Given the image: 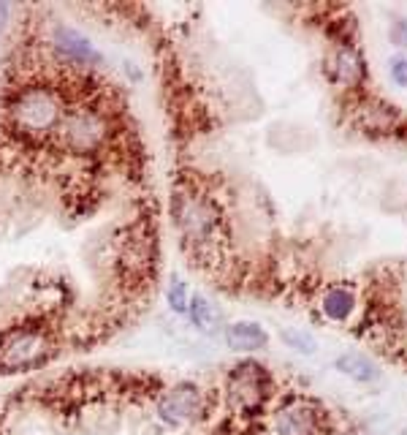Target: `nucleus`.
<instances>
[{"mask_svg":"<svg viewBox=\"0 0 407 435\" xmlns=\"http://www.w3.org/2000/svg\"><path fill=\"white\" fill-rule=\"evenodd\" d=\"M57 145L60 150L74 158L103 153V147L112 139V120L109 112L98 103H74L66 109L63 123L57 128Z\"/></svg>","mask_w":407,"mask_h":435,"instance_id":"f03ea898","label":"nucleus"},{"mask_svg":"<svg viewBox=\"0 0 407 435\" xmlns=\"http://www.w3.org/2000/svg\"><path fill=\"white\" fill-rule=\"evenodd\" d=\"M282 340L288 343V348H293L299 354H315L318 351V340L305 330H282Z\"/></svg>","mask_w":407,"mask_h":435,"instance_id":"4468645a","label":"nucleus"},{"mask_svg":"<svg viewBox=\"0 0 407 435\" xmlns=\"http://www.w3.org/2000/svg\"><path fill=\"white\" fill-rule=\"evenodd\" d=\"M331 71L334 79L348 84V87H358L364 77H367V68H364V60L353 47H342V50L334 54V63H331Z\"/></svg>","mask_w":407,"mask_h":435,"instance_id":"9d476101","label":"nucleus"},{"mask_svg":"<svg viewBox=\"0 0 407 435\" xmlns=\"http://www.w3.org/2000/svg\"><path fill=\"white\" fill-rule=\"evenodd\" d=\"M315 433H318V413L305 400L288 403V406H282L272 416V435H315Z\"/></svg>","mask_w":407,"mask_h":435,"instance_id":"6e6552de","label":"nucleus"},{"mask_svg":"<svg viewBox=\"0 0 407 435\" xmlns=\"http://www.w3.org/2000/svg\"><path fill=\"white\" fill-rule=\"evenodd\" d=\"M52 354H54L52 334L36 324L14 327L0 337V370H6V373L41 367Z\"/></svg>","mask_w":407,"mask_h":435,"instance_id":"20e7f679","label":"nucleus"},{"mask_svg":"<svg viewBox=\"0 0 407 435\" xmlns=\"http://www.w3.org/2000/svg\"><path fill=\"white\" fill-rule=\"evenodd\" d=\"M391 79L399 87H407V57H394L391 60Z\"/></svg>","mask_w":407,"mask_h":435,"instance_id":"dca6fc26","label":"nucleus"},{"mask_svg":"<svg viewBox=\"0 0 407 435\" xmlns=\"http://www.w3.org/2000/svg\"><path fill=\"white\" fill-rule=\"evenodd\" d=\"M8 14H11V6L8 3H0V27L8 22Z\"/></svg>","mask_w":407,"mask_h":435,"instance_id":"a211bd4d","label":"nucleus"},{"mask_svg":"<svg viewBox=\"0 0 407 435\" xmlns=\"http://www.w3.org/2000/svg\"><path fill=\"white\" fill-rule=\"evenodd\" d=\"M391 38H394V44L407 47V20H397V22H394V27H391Z\"/></svg>","mask_w":407,"mask_h":435,"instance_id":"f3484780","label":"nucleus"},{"mask_svg":"<svg viewBox=\"0 0 407 435\" xmlns=\"http://www.w3.org/2000/svg\"><path fill=\"white\" fill-rule=\"evenodd\" d=\"M204 411V395L201 389L190 381L174 384L158 397V416L166 425H185L193 422Z\"/></svg>","mask_w":407,"mask_h":435,"instance_id":"423d86ee","label":"nucleus"},{"mask_svg":"<svg viewBox=\"0 0 407 435\" xmlns=\"http://www.w3.org/2000/svg\"><path fill=\"white\" fill-rule=\"evenodd\" d=\"M166 297H169V305L174 313H187V305H190V297H187V286L182 281H174L169 286V291H166Z\"/></svg>","mask_w":407,"mask_h":435,"instance_id":"2eb2a0df","label":"nucleus"},{"mask_svg":"<svg viewBox=\"0 0 407 435\" xmlns=\"http://www.w3.org/2000/svg\"><path fill=\"white\" fill-rule=\"evenodd\" d=\"M187 316H190V321H193L199 330H204V332H209V330H212V324L217 321V313H215V307L209 305V300H206V297H201V294L190 297Z\"/></svg>","mask_w":407,"mask_h":435,"instance_id":"ddd939ff","label":"nucleus"},{"mask_svg":"<svg viewBox=\"0 0 407 435\" xmlns=\"http://www.w3.org/2000/svg\"><path fill=\"white\" fill-rule=\"evenodd\" d=\"M171 215L182 239L196 251L215 248L220 242V209L212 199L190 188H177L171 193Z\"/></svg>","mask_w":407,"mask_h":435,"instance_id":"7ed1b4c3","label":"nucleus"},{"mask_svg":"<svg viewBox=\"0 0 407 435\" xmlns=\"http://www.w3.org/2000/svg\"><path fill=\"white\" fill-rule=\"evenodd\" d=\"M337 370L345 373V376H351L358 384H375V381L381 378L378 364L369 357H364V354H356V351L342 354V357L337 359Z\"/></svg>","mask_w":407,"mask_h":435,"instance_id":"9b49d317","label":"nucleus"},{"mask_svg":"<svg viewBox=\"0 0 407 435\" xmlns=\"http://www.w3.org/2000/svg\"><path fill=\"white\" fill-rule=\"evenodd\" d=\"M266 395H269V378L263 373L261 364L253 362H245V364H236L233 373L229 378V406L239 413H247L253 416L263 408L266 403Z\"/></svg>","mask_w":407,"mask_h":435,"instance_id":"39448f33","label":"nucleus"},{"mask_svg":"<svg viewBox=\"0 0 407 435\" xmlns=\"http://www.w3.org/2000/svg\"><path fill=\"white\" fill-rule=\"evenodd\" d=\"M49 47L54 50V54L71 66H103V54L93 44L90 38H84L79 30H74L71 25H57L52 27V36H49Z\"/></svg>","mask_w":407,"mask_h":435,"instance_id":"0eeeda50","label":"nucleus"},{"mask_svg":"<svg viewBox=\"0 0 407 435\" xmlns=\"http://www.w3.org/2000/svg\"><path fill=\"white\" fill-rule=\"evenodd\" d=\"M356 305V294L348 286H331L323 297V313L331 321H345Z\"/></svg>","mask_w":407,"mask_h":435,"instance_id":"f8f14e48","label":"nucleus"},{"mask_svg":"<svg viewBox=\"0 0 407 435\" xmlns=\"http://www.w3.org/2000/svg\"><path fill=\"white\" fill-rule=\"evenodd\" d=\"M226 343L231 351H261L269 343V334L255 321H236L226 330Z\"/></svg>","mask_w":407,"mask_h":435,"instance_id":"1a4fd4ad","label":"nucleus"},{"mask_svg":"<svg viewBox=\"0 0 407 435\" xmlns=\"http://www.w3.org/2000/svg\"><path fill=\"white\" fill-rule=\"evenodd\" d=\"M66 98L60 87H52L47 82H30L25 87H17L11 101L6 106L8 126L25 139H47L54 136L63 115H66Z\"/></svg>","mask_w":407,"mask_h":435,"instance_id":"f257e3e1","label":"nucleus"}]
</instances>
